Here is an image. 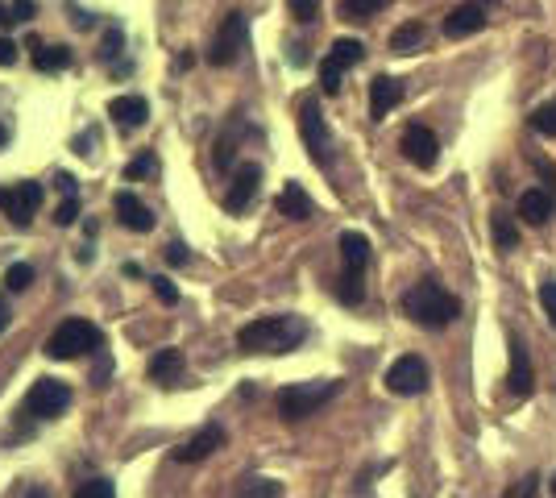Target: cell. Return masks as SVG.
I'll return each mask as SVG.
<instances>
[{
	"label": "cell",
	"mask_w": 556,
	"mask_h": 498,
	"mask_svg": "<svg viewBox=\"0 0 556 498\" xmlns=\"http://www.w3.org/2000/svg\"><path fill=\"white\" fill-rule=\"evenodd\" d=\"M54 183H59V191H67V196H75V179L71 175H54Z\"/></svg>",
	"instance_id": "obj_46"
},
{
	"label": "cell",
	"mask_w": 556,
	"mask_h": 498,
	"mask_svg": "<svg viewBox=\"0 0 556 498\" xmlns=\"http://www.w3.org/2000/svg\"><path fill=\"white\" fill-rule=\"evenodd\" d=\"M71 498H117V486L108 478H92V482H79V490Z\"/></svg>",
	"instance_id": "obj_31"
},
{
	"label": "cell",
	"mask_w": 556,
	"mask_h": 498,
	"mask_svg": "<svg viewBox=\"0 0 556 498\" xmlns=\"http://www.w3.org/2000/svg\"><path fill=\"white\" fill-rule=\"evenodd\" d=\"M536 171L544 175V183H552V191H556V166H548V162H540L536 158Z\"/></svg>",
	"instance_id": "obj_44"
},
{
	"label": "cell",
	"mask_w": 556,
	"mask_h": 498,
	"mask_svg": "<svg viewBox=\"0 0 556 498\" xmlns=\"http://www.w3.org/2000/svg\"><path fill=\"white\" fill-rule=\"evenodd\" d=\"M490 229H494V245L503 249V254H507V249H515V245H519V229H515V220H511L507 212H494Z\"/></svg>",
	"instance_id": "obj_27"
},
{
	"label": "cell",
	"mask_w": 556,
	"mask_h": 498,
	"mask_svg": "<svg viewBox=\"0 0 556 498\" xmlns=\"http://www.w3.org/2000/svg\"><path fill=\"white\" fill-rule=\"evenodd\" d=\"M552 191H544V187H532V191H523L519 196V216L527 220V225H548V216H552Z\"/></svg>",
	"instance_id": "obj_22"
},
{
	"label": "cell",
	"mask_w": 556,
	"mask_h": 498,
	"mask_svg": "<svg viewBox=\"0 0 556 498\" xmlns=\"http://www.w3.org/2000/svg\"><path fill=\"white\" fill-rule=\"evenodd\" d=\"M382 9H386V0H341V5H337L341 21H370Z\"/></svg>",
	"instance_id": "obj_26"
},
{
	"label": "cell",
	"mask_w": 556,
	"mask_h": 498,
	"mask_svg": "<svg viewBox=\"0 0 556 498\" xmlns=\"http://www.w3.org/2000/svg\"><path fill=\"white\" fill-rule=\"evenodd\" d=\"M113 357H108V353H100V362H96V370H92V386H96V391H104V386L108 382H113Z\"/></svg>",
	"instance_id": "obj_38"
},
{
	"label": "cell",
	"mask_w": 556,
	"mask_h": 498,
	"mask_svg": "<svg viewBox=\"0 0 556 498\" xmlns=\"http://www.w3.org/2000/svg\"><path fill=\"white\" fill-rule=\"evenodd\" d=\"M108 117L117 121V129H137V125H146V117H150V104H146V96H113L108 100Z\"/></svg>",
	"instance_id": "obj_18"
},
{
	"label": "cell",
	"mask_w": 556,
	"mask_h": 498,
	"mask_svg": "<svg viewBox=\"0 0 556 498\" xmlns=\"http://www.w3.org/2000/svg\"><path fill=\"white\" fill-rule=\"evenodd\" d=\"M399 100H403V83L395 79V75H378L374 83H370V117L374 121H386L399 108Z\"/></svg>",
	"instance_id": "obj_16"
},
{
	"label": "cell",
	"mask_w": 556,
	"mask_h": 498,
	"mask_svg": "<svg viewBox=\"0 0 556 498\" xmlns=\"http://www.w3.org/2000/svg\"><path fill=\"white\" fill-rule=\"evenodd\" d=\"M299 137H303V146H308V158L316 166H328L332 162V129L320 113V104L308 96L299 104Z\"/></svg>",
	"instance_id": "obj_8"
},
{
	"label": "cell",
	"mask_w": 556,
	"mask_h": 498,
	"mask_svg": "<svg viewBox=\"0 0 556 498\" xmlns=\"http://www.w3.org/2000/svg\"><path fill=\"white\" fill-rule=\"evenodd\" d=\"M278 216H287V220H312L316 216V204H312V196L303 191L299 183H287L283 191H278Z\"/></svg>",
	"instance_id": "obj_21"
},
{
	"label": "cell",
	"mask_w": 556,
	"mask_h": 498,
	"mask_svg": "<svg viewBox=\"0 0 556 498\" xmlns=\"http://www.w3.org/2000/svg\"><path fill=\"white\" fill-rule=\"evenodd\" d=\"M249 42V21L241 9H233L225 21L216 25V34H212V46H208V63L212 67H233L241 59V50Z\"/></svg>",
	"instance_id": "obj_6"
},
{
	"label": "cell",
	"mask_w": 556,
	"mask_h": 498,
	"mask_svg": "<svg viewBox=\"0 0 556 498\" xmlns=\"http://www.w3.org/2000/svg\"><path fill=\"white\" fill-rule=\"evenodd\" d=\"M216 449H225V428L220 424H204L191 440H183V445L175 449V461H183V465H196V461H204V457H212Z\"/></svg>",
	"instance_id": "obj_15"
},
{
	"label": "cell",
	"mask_w": 556,
	"mask_h": 498,
	"mask_svg": "<svg viewBox=\"0 0 556 498\" xmlns=\"http://www.w3.org/2000/svg\"><path fill=\"white\" fill-rule=\"evenodd\" d=\"M0 312H9V308H5V299H0Z\"/></svg>",
	"instance_id": "obj_49"
},
{
	"label": "cell",
	"mask_w": 556,
	"mask_h": 498,
	"mask_svg": "<svg viewBox=\"0 0 556 498\" xmlns=\"http://www.w3.org/2000/svg\"><path fill=\"white\" fill-rule=\"evenodd\" d=\"M308 332H312L308 320L283 312V316H262L254 324H245L237 332V345L241 353H291L308 341Z\"/></svg>",
	"instance_id": "obj_1"
},
{
	"label": "cell",
	"mask_w": 556,
	"mask_h": 498,
	"mask_svg": "<svg viewBox=\"0 0 556 498\" xmlns=\"http://www.w3.org/2000/svg\"><path fill=\"white\" fill-rule=\"evenodd\" d=\"M67 407H71V386L59 378H38L25 391V415L30 420H59Z\"/></svg>",
	"instance_id": "obj_9"
},
{
	"label": "cell",
	"mask_w": 556,
	"mask_h": 498,
	"mask_svg": "<svg viewBox=\"0 0 556 498\" xmlns=\"http://www.w3.org/2000/svg\"><path fill=\"white\" fill-rule=\"evenodd\" d=\"M34 67L46 71V75L67 71V67H71V50H67V46H38V50H34Z\"/></svg>",
	"instance_id": "obj_25"
},
{
	"label": "cell",
	"mask_w": 556,
	"mask_h": 498,
	"mask_svg": "<svg viewBox=\"0 0 556 498\" xmlns=\"http://www.w3.org/2000/svg\"><path fill=\"white\" fill-rule=\"evenodd\" d=\"M42 183H13V187H0V212H5L17 229H30L34 225V216L42 208Z\"/></svg>",
	"instance_id": "obj_10"
},
{
	"label": "cell",
	"mask_w": 556,
	"mask_h": 498,
	"mask_svg": "<svg viewBox=\"0 0 556 498\" xmlns=\"http://www.w3.org/2000/svg\"><path fill=\"white\" fill-rule=\"evenodd\" d=\"M341 258H345V270H341V287H337V299L345 308H357L366 299V266H370V241L366 233H341Z\"/></svg>",
	"instance_id": "obj_4"
},
{
	"label": "cell",
	"mask_w": 556,
	"mask_h": 498,
	"mask_svg": "<svg viewBox=\"0 0 556 498\" xmlns=\"http://www.w3.org/2000/svg\"><path fill=\"white\" fill-rule=\"evenodd\" d=\"M17 50H21V46H17L13 38H0V67H13V63H17Z\"/></svg>",
	"instance_id": "obj_41"
},
{
	"label": "cell",
	"mask_w": 556,
	"mask_h": 498,
	"mask_svg": "<svg viewBox=\"0 0 556 498\" xmlns=\"http://www.w3.org/2000/svg\"><path fill=\"white\" fill-rule=\"evenodd\" d=\"M113 208H117V220L129 229V233H150L154 229V212L133 196V191H117V200H113Z\"/></svg>",
	"instance_id": "obj_17"
},
{
	"label": "cell",
	"mask_w": 556,
	"mask_h": 498,
	"mask_svg": "<svg viewBox=\"0 0 556 498\" xmlns=\"http://www.w3.org/2000/svg\"><path fill=\"white\" fill-rule=\"evenodd\" d=\"M399 150L411 166H420V171H432L436 158H440V142H436V133L428 125H407L403 137H399Z\"/></svg>",
	"instance_id": "obj_12"
},
{
	"label": "cell",
	"mask_w": 556,
	"mask_h": 498,
	"mask_svg": "<svg viewBox=\"0 0 556 498\" xmlns=\"http://www.w3.org/2000/svg\"><path fill=\"white\" fill-rule=\"evenodd\" d=\"M428 362L424 357H415V353H407V357H399V362L386 370V391L391 395H399V399H411V395H424L428 391Z\"/></svg>",
	"instance_id": "obj_11"
},
{
	"label": "cell",
	"mask_w": 556,
	"mask_h": 498,
	"mask_svg": "<svg viewBox=\"0 0 556 498\" xmlns=\"http://www.w3.org/2000/svg\"><path fill=\"white\" fill-rule=\"evenodd\" d=\"M121 46H125V34H121V30H108V34H104V59L121 54Z\"/></svg>",
	"instance_id": "obj_40"
},
{
	"label": "cell",
	"mask_w": 556,
	"mask_h": 498,
	"mask_svg": "<svg viewBox=\"0 0 556 498\" xmlns=\"http://www.w3.org/2000/svg\"><path fill=\"white\" fill-rule=\"evenodd\" d=\"M71 25H75V30H92V25H96V17H92V13H79V9H75V13H71Z\"/></svg>",
	"instance_id": "obj_43"
},
{
	"label": "cell",
	"mask_w": 556,
	"mask_h": 498,
	"mask_svg": "<svg viewBox=\"0 0 556 498\" xmlns=\"http://www.w3.org/2000/svg\"><path fill=\"white\" fill-rule=\"evenodd\" d=\"M30 283H34V266L30 262H13L5 270V291H25Z\"/></svg>",
	"instance_id": "obj_30"
},
{
	"label": "cell",
	"mask_w": 556,
	"mask_h": 498,
	"mask_svg": "<svg viewBox=\"0 0 556 498\" xmlns=\"http://www.w3.org/2000/svg\"><path fill=\"white\" fill-rule=\"evenodd\" d=\"M241 498H283V482H274V478H245L241 482Z\"/></svg>",
	"instance_id": "obj_28"
},
{
	"label": "cell",
	"mask_w": 556,
	"mask_h": 498,
	"mask_svg": "<svg viewBox=\"0 0 556 498\" xmlns=\"http://www.w3.org/2000/svg\"><path fill=\"white\" fill-rule=\"evenodd\" d=\"M9 320H13L9 312H0V332H5V328H9Z\"/></svg>",
	"instance_id": "obj_48"
},
{
	"label": "cell",
	"mask_w": 556,
	"mask_h": 498,
	"mask_svg": "<svg viewBox=\"0 0 556 498\" xmlns=\"http://www.w3.org/2000/svg\"><path fill=\"white\" fill-rule=\"evenodd\" d=\"M486 30V0H465V5L449 9V17H444V38H469Z\"/></svg>",
	"instance_id": "obj_14"
},
{
	"label": "cell",
	"mask_w": 556,
	"mask_h": 498,
	"mask_svg": "<svg viewBox=\"0 0 556 498\" xmlns=\"http://www.w3.org/2000/svg\"><path fill=\"white\" fill-rule=\"evenodd\" d=\"M424 38H428L424 21H407V25H399V30L391 34V50L395 54H415V50L424 46Z\"/></svg>",
	"instance_id": "obj_24"
},
{
	"label": "cell",
	"mask_w": 556,
	"mask_h": 498,
	"mask_svg": "<svg viewBox=\"0 0 556 498\" xmlns=\"http://www.w3.org/2000/svg\"><path fill=\"white\" fill-rule=\"evenodd\" d=\"M403 312H407V320H415L420 328L440 332V328H449V324L457 320L461 303H457L453 291H444L440 283L424 279V283H415V287L403 295Z\"/></svg>",
	"instance_id": "obj_2"
},
{
	"label": "cell",
	"mask_w": 556,
	"mask_h": 498,
	"mask_svg": "<svg viewBox=\"0 0 556 498\" xmlns=\"http://www.w3.org/2000/svg\"><path fill=\"white\" fill-rule=\"evenodd\" d=\"M0 25H17V17H13V5H9V0H0Z\"/></svg>",
	"instance_id": "obj_45"
},
{
	"label": "cell",
	"mask_w": 556,
	"mask_h": 498,
	"mask_svg": "<svg viewBox=\"0 0 556 498\" xmlns=\"http://www.w3.org/2000/svg\"><path fill=\"white\" fill-rule=\"evenodd\" d=\"M287 5H291V17L299 25H312L320 17V0H287Z\"/></svg>",
	"instance_id": "obj_33"
},
{
	"label": "cell",
	"mask_w": 556,
	"mask_h": 498,
	"mask_svg": "<svg viewBox=\"0 0 556 498\" xmlns=\"http://www.w3.org/2000/svg\"><path fill=\"white\" fill-rule=\"evenodd\" d=\"M552 498H556V478H552Z\"/></svg>",
	"instance_id": "obj_50"
},
{
	"label": "cell",
	"mask_w": 556,
	"mask_h": 498,
	"mask_svg": "<svg viewBox=\"0 0 556 498\" xmlns=\"http://www.w3.org/2000/svg\"><path fill=\"white\" fill-rule=\"evenodd\" d=\"M100 349H104V332L92 320H79V316L63 320L46 341V357H54V362H75V357H88Z\"/></svg>",
	"instance_id": "obj_3"
},
{
	"label": "cell",
	"mask_w": 556,
	"mask_h": 498,
	"mask_svg": "<svg viewBox=\"0 0 556 498\" xmlns=\"http://www.w3.org/2000/svg\"><path fill=\"white\" fill-rule=\"evenodd\" d=\"M337 391H341V382H291L278 391L274 407L287 424H299V420H308V415H316Z\"/></svg>",
	"instance_id": "obj_5"
},
{
	"label": "cell",
	"mask_w": 556,
	"mask_h": 498,
	"mask_svg": "<svg viewBox=\"0 0 556 498\" xmlns=\"http://www.w3.org/2000/svg\"><path fill=\"white\" fill-rule=\"evenodd\" d=\"M258 187H262V166L258 162H241L237 171H233V187L225 191V208L233 216H241L249 204L258 200Z\"/></svg>",
	"instance_id": "obj_13"
},
{
	"label": "cell",
	"mask_w": 556,
	"mask_h": 498,
	"mask_svg": "<svg viewBox=\"0 0 556 498\" xmlns=\"http://www.w3.org/2000/svg\"><path fill=\"white\" fill-rule=\"evenodd\" d=\"M540 308H544L548 324L556 328V279H544V283H540Z\"/></svg>",
	"instance_id": "obj_34"
},
{
	"label": "cell",
	"mask_w": 556,
	"mask_h": 498,
	"mask_svg": "<svg viewBox=\"0 0 556 498\" xmlns=\"http://www.w3.org/2000/svg\"><path fill=\"white\" fill-rule=\"evenodd\" d=\"M503 498H540V478L536 474H527V478H519Z\"/></svg>",
	"instance_id": "obj_36"
},
{
	"label": "cell",
	"mask_w": 556,
	"mask_h": 498,
	"mask_svg": "<svg viewBox=\"0 0 556 498\" xmlns=\"http://www.w3.org/2000/svg\"><path fill=\"white\" fill-rule=\"evenodd\" d=\"M34 13H38L34 0H13V17H17V25H21V21H34Z\"/></svg>",
	"instance_id": "obj_42"
},
{
	"label": "cell",
	"mask_w": 556,
	"mask_h": 498,
	"mask_svg": "<svg viewBox=\"0 0 556 498\" xmlns=\"http://www.w3.org/2000/svg\"><path fill=\"white\" fill-rule=\"evenodd\" d=\"M361 59H366V46H361L357 38H337V42H332V50L320 59V88H324V96H337L345 71L357 67Z\"/></svg>",
	"instance_id": "obj_7"
},
{
	"label": "cell",
	"mask_w": 556,
	"mask_h": 498,
	"mask_svg": "<svg viewBox=\"0 0 556 498\" xmlns=\"http://www.w3.org/2000/svg\"><path fill=\"white\" fill-rule=\"evenodd\" d=\"M5 146H9V129H5V125H0V150H5Z\"/></svg>",
	"instance_id": "obj_47"
},
{
	"label": "cell",
	"mask_w": 556,
	"mask_h": 498,
	"mask_svg": "<svg viewBox=\"0 0 556 498\" xmlns=\"http://www.w3.org/2000/svg\"><path fill=\"white\" fill-rule=\"evenodd\" d=\"M191 262V249L183 241H171L166 245V266H187Z\"/></svg>",
	"instance_id": "obj_39"
},
{
	"label": "cell",
	"mask_w": 556,
	"mask_h": 498,
	"mask_svg": "<svg viewBox=\"0 0 556 498\" xmlns=\"http://www.w3.org/2000/svg\"><path fill=\"white\" fill-rule=\"evenodd\" d=\"M507 391L527 399L536 391V374H532V357H527V349L519 341H511V370H507Z\"/></svg>",
	"instance_id": "obj_19"
},
{
	"label": "cell",
	"mask_w": 556,
	"mask_h": 498,
	"mask_svg": "<svg viewBox=\"0 0 556 498\" xmlns=\"http://www.w3.org/2000/svg\"><path fill=\"white\" fill-rule=\"evenodd\" d=\"M241 133H245V117L237 113V117L229 121V129L212 142V166H216V171H233V158H237V146H241Z\"/></svg>",
	"instance_id": "obj_20"
},
{
	"label": "cell",
	"mask_w": 556,
	"mask_h": 498,
	"mask_svg": "<svg viewBox=\"0 0 556 498\" xmlns=\"http://www.w3.org/2000/svg\"><path fill=\"white\" fill-rule=\"evenodd\" d=\"M75 220H79V196H67L59 208H54V225H75Z\"/></svg>",
	"instance_id": "obj_37"
},
{
	"label": "cell",
	"mask_w": 556,
	"mask_h": 498,
	"mask_svg": "<svg viewBox=\"0 0 556 498\" xmlns=\"http://www.w3.org/2000/svg\"><path fill=\"white\" fill-rule=\"evenodd\" d=\"M150 287H154V295L166 303V308H171V303H179V287H175L171 279H166V274H154V279H150Z\"/></svg>",
	"instance_id": "obj_35"
},
{
	"label": "cell",
	"mask_w": 556,
	"mask_h": 498,
	"mask_svg": "<svg viewBox=\"0 0 556 498\" xmlns=\"http://www.w3.org/2000/svg\"><path fill=\"white\" fill-rule=\"evenodd\" d=\"M527 125H532L540 137H556V100H548V104H540L532 117H527Z\"/></svg>",
	"instance_id": "obj_29"
},
{
	"label": "cell",
	"mask_w": 556,
	"mask_h": 498,
	"mask_svg": "<svg viewBox=\"0 0 556 498\" xmlns=\"http://www.w3.org/2000/svg\"><path fill=\"white\" fill-rule=\"evenodd\" d=\"M146 175H158V158L154 154H137L129 166H125V179H146Z\"/></svg>",
	"instance_id": "obj_32"
},
{
	"label": "cell",
	"mask_w": 556,
	"mask_h": 498,
	"mask_svg": "<svg viewBox=\"0 0 556 498\" xmlns=\"http://www.w3.org/2000/svg\"><path fill=\"white\" fill-rule=\"evenodd\" d=\"M183 366H187V362H183V353H179V349H158V353L150 357V366H146V370H150V378H154V382L175 386V382H179V374H183Z\"/></svg>",
	"instance_id": "obj_23"
}]
</instances>
